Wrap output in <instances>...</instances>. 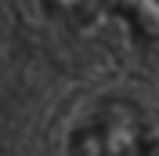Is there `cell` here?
<instances>
[{"label": "cell", "mask_w": 159, "mask_h": 156, "mask_svg": "<svg viewBox=\"0 0 159 156\" xmlns=\"http://www.w3.org/2000/svg\"><path fill=\"white\" fill-rule=\"evenodd\" d=\"M65 156H148L145 120L130 102H101L76 124Z\"/></svg>", "instance_id": "6da1fadb"}, {"label": "cell", "mask_w": 159, "mask_h": 156, "mask_svg": "<svg viewBox=\"0 0 159 156\" xmlns=\"http://www.w3.org/2000/svg\"><path fill=\"white\" fill-rule=\"evenodd\" d=\"M105 0H40V7L51 22L69 26V29H83L98 18V11Z\"/></svg>", "instance_id": "7a4b0ae2"}]
</instances>
